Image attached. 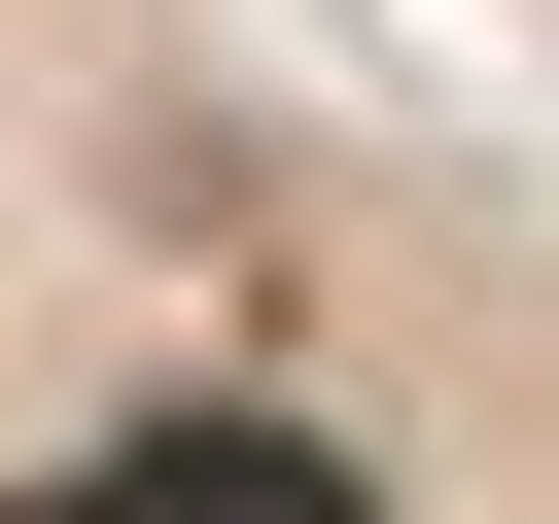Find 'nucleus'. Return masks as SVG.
I'll return each instance as SVG.
<instances>
[{
	"instance_id": "1",
	"label": "nucleus",
	"mask_w": 559,
	"mask_h": 524,
	"mask_svg": "<svg viewBox=\"0 0 559 524\" xmlns=\"http://www.w3.org/2000/svg\"><path fill=\"white\" fill-rule=\"evenodd\" d=\"M0 524H559L524 0H0Z\"/></svg>"
}]
</instances>
